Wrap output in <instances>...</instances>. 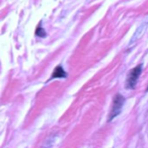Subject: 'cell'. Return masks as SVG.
<instances>
[{"mask_svg": "<svg viewBox=\"0 0 148 148\" xmlns=\"http://www.w3.org/2000/svg\"><path fill=\"white\" fill-rule=\"evenodd\" d=\"M125 103V97L120 93H117L113 99V106H112L111 112H110L109 116V122H111L113 119H115L118 115H120L123 106Z\"/></svg>", "mask_w": 148, "mask_h": 148, "instance_id": "1", "label": "cell"}, {"mask_svg": "<svg viewBox=\"0 0 148 148\" xmlns=\"http://www.w3.org/2000/svg\"><path fill=\"white\" fill-rule=\"evenodd\" d=\"M142 72V65H138L134 67L129 71L126 78V88L127 89H133L139 79L140 75Z\"/></svg>", "mask_w": 148, "mask_h": 148, "instance_id": "2", "label": "cell"}, {"mask_svg": "<svg viewBox=\"0 0 148 148\" xmlns=\"http://www.w3.org/2000/svg\"><path fill=\"white\" fill-rule=\"evenodd\" d=\"M67 77V73L65 72V70L62 68V66H57L54 69L53 73H52L51 79L54 78H66Z\"/></svg>", "mask_w": 148, "mask_h": 148, "instance_id": "3", "label": "cell"}, {"mask_svg": "<svg viewBox=\"0 0 148 148\" xmlns=\"http://www.w3.org/2000/svg\"><path fill=\"white\" fill-rule=\"evenodd\" d=\"M36 36H38V37H40V38H45L46 36H47V34H46L45 29H44L43 27H42L41 25H38L37 29H36Z\"/></svg>", "mask_w": 148, "mask_h": 148, "instance_id": "4", "label": "cell"}, {"mask_svg": "<svg viewBox=\"0 0 148 148\" xmlns=\"http://www.w3.org/2000/svg\"><path fill=\"white\" fill-rule=\"evenodd\" d=\"M147 89H148V88H147Z\"/></svg>", "mask_w": 148, "mask_h": 148, "instance_id": "5", "label": "cell"}]
</instances>
